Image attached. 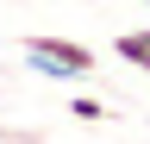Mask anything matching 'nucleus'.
<instances>
[{
    "mask_svg": "<svg viewBox=\"0 0 150 144\" xmlns=\"http://www.w3.org/2000/svg\"><path fill=\"white\" fill-rule=\"evenodd\" d=\"M138 69H144V75H150V57H144V63H138Z\"/></svg>",
    "mask_w": 150,
    "mask_h": 144,
    "instance_id": "obj_4",
    "label": "nucleus"
},
{
    "mask_svg": "<svg viewBox=\"0 0 150 144\" xmlns=\"http://www.w3.org/2000/svg\"><path fill=\"white\" fill-rule=\"evenodd\" d=\"M112 50H119L125 63H144V57H150V31H119V38H112Z\"/></svg>",
    "mask_w": 150,
    "mask_h": 144,
    "instance_id": "obj_2",
    "label": "nucleus"
},
{
    "mask_svg": "<svg viewBox=\"0 0 150 144\" xmlns=\"http://www.w3.org/2000/svg\"><path fill=\"white\" fill-rule=\"evenodd\" d=\"M69 113L94 125V119H106V106H100V100H94V94H75V100H69Z\"/></svg>",
    "mask_w": 150,
    "mask_h": 144,
    "instance_id": "obj_3",
    "label": "nucleus"
},
{
    "mask_svg": "<svg viewBox=\"0 0 150 144\" xmlns=\"http://www.w3.org/2000/svg\"><path fill=\"white\" fill-rule=\"evenodd\" d=\"M25 57H31V69H38V75H56V82H69V75H88V69H94V44L44 31V38H25Z\"/></svg>",
    "mask_w": 150,
    "mask_h": 144,
    "instance_id": "obj_1",
    "label": "nucleus"
}]
</instances>
